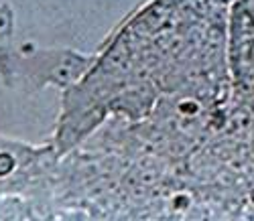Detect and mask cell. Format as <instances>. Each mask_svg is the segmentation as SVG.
Segmentation results:
<instances>
[{"mask_svg": "<svg viewBox=\"0 0 254 221\" xmlns=\"http://www.w3.org/2000/svg\"><path fill=\"white\" fill-rule=\"evenodd\" d=\"M96 63V55H83L71 49H37L8 57V83H23L25 92H39L47 85L71 87L86 75Z\"/></svg>", "mask_w": 254, "mask_h": 221, "instance_id": "1", "label": "cell"}, {"mask_svg": "<svg viewBox=\"0 0 254 221\" xmlns=\"http://www.w3.org/2000/svg\"><path fill=\"white\" fill-rule=\"evenodd\" d=\"M18 166V159L16 154L10 150H0V179H6L10 176Z\"/></svg>", "mask_w": 254, "mask_h": 221, "instance_id": "2", "label": "cell"}, {"mask_svg": "<svg viewBox=\"0 0 254 221\" xmlns=\"http://www.w3.org/2000/svg\"><path fill=\"white\" fill-rule=\"evenodd\" d=\"M248 199H250V203L254 205V187L250 189V193H248Z\"/></svg>", "mask_w": 254, "mask_h": 221, "instance_id": "5", "label": "cell"}, {"mask_svg": "<svg viewBox=\"0 0 254 221\" xmlns=\"http://www.w3.org/2000/svg\"><path fill=\"white\" fill-rule=\"evenodd\" d=\"M197 110H199V106H197V104H195L193 100H189V102L185 100V102H181V104H179V112H181L183 116H189V114H195V112H197Z\"/></svg>", "mask_w": 254, "mask_h": 221, "instance_id": "4", "label": "cell"}, {"mask_svg": "<svg viewBox=\"0 0 254 221\" xmlns=\"http://www.w3.org/2000/svg\"><path fill=\"white\" fill-rule=\"evenodd\" d=\"M14 31V18L8 6H0V41H6L12 37Z\"/></svg>", "mask_w": 254, "mask_h": 221, "instance_id": "3", "label": "cell"}]
</instances>
